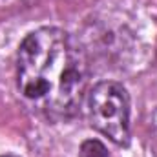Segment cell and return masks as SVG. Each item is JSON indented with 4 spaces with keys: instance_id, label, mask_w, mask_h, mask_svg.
Returning a JSON list of instances; mask_svg holds the SVG:
<instances>
[{
    "instance_id": "1",
    "label": "cell",
    "mask_w": 157,
    "mask_h": 157,
    "mask_svg": "<svg viewBox=\"0 0 157 157\" xmlns=\"http://www.w3.org/2000/svg\"><path fill=\"white\" fill-rule=\"evenodd\" d=\"M17 86L24 102L46 119L75 115L88 86V62L78 42L60 28H40L22 40Z\"/></svg>"
},
{
    "instance_id": "2",
    "label": "cell",
    "mask_w": 157,
    "mask_h": 157,
    "mask_svg": "<svg viewBox=\"0 0 157 157\" xmlns=\"http://www.w3.org/2000/svg\"><path fill=\"white\" fill-rule=\"evenodd\" d=\"M88 115L91 126L115 144L130 143V97L122 84L97 82L88 91Z\"/></svg>"
},
{
    "instance_id": "3",
    "label": "cell",
    "mask_w": 157,
    "mask_h": 157,
    "mask_svg": "<svg viewBox=\"0 0 157 157\" xmlns=\"http://www.w3.org/2000/svg\"><path fill=\"white\" fill-rule=\"evenodd\" d=\"M78 157H110L106 146L97 139H88L80 144Z\"/></svg>"
},
{
    "instance_id": "4",
    "label": "cell",
    "mask_w": 157,
    "mask_h": 157,
    "mask_svg": "<svg viewBox=\"0 0 157 157\" xmlns=\"http://www.w3.org/2000/svg\"><path fill=\"white\" fill-rule=\"evenodd\" d=\"M2 157H17V155H2Z\"/></svg>"
}]
</instances>
